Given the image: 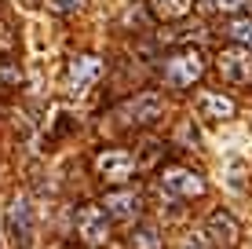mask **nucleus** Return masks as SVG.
I'll list each match as a JSON object with an SVG mask.
<instances>
[{
  "label": "nucleus",
  "mask_w": 252,
  "mask_h": 249,
  "mask_svg": "<svg viewBox=\"0 0 252 249\" xmlns=\"http://www.w3.org/2000/svg\"><path fill=\"white\" fill-rule=\"evenodd\" d=\"M249 0H208V7H216V11H223V15H234V11H241Z\"/></svg>",
  "instance_id": "nucleus-16"
},
{
  "label": "nucleus",
  "mask_w": 252,
  "mask_h": 249,
  "mask_svg": "<svg viewBox=\"0 0 252 249\" xmlns=\"http://www.w3.org/2000/svg\"><path fill=\"white\" fill-rule=\"evenodd\" d=\"M11 224H15V231H22V238L30 235V205H26V202L11 205Z\"/></svg>",
  "instance_id": "nucleus-13"
},
{
  "label": "nucleus",
  "mask_w": 252,
  "mask_h": 249,
  "mask_svg": "<svg viewBox=\"0 0 252 249\" xmlns=\"http://www.w3.org/2000/svg\"><path fill=\"white\" fill-rule=\"evenodd\" d=\"M179 249H212V242H208L205 235H190V238H187V242L179 246Z\"/></svg>",
  "instance_id": "nucleus-18"
},
{
  "label": "nucleus",
  "mask_w": 252,
  "mask_h": 249,
  "mask_svg": "<svg viewBox=\"0 0 252 249\" xmlns=\"http://www.w3.org/2000/svg\"><path fill=\"white\" fill-rule=\"evenodd\" d=\"M95 176L102 183L117 187V183H128L135 176V154L125 150V147H102L95 154Z\"/></svg>",
  "instance_id": "nucleus-2"
},
{
  "label": "nucleus",
  "mask_w": 252,
  "mask_h": 249,
  "mask_svg": "<svg viewBox=\"0 0 252 249\" xmlns=\"http://www.w3.org/2000/svg\"><path fill=\"white\" fill-rule=\"evenodd\" d=\"M81 4H84V0H51V7H55V11H63V15L81 11Z\"/></svg>",
  "instance_id": "nucleus-17"
},
{
  "label": "nucleus",
  "mask_w": 252,
  "mask_h": 249,
  "mask_svg": "<svg viewBox=\"0 0 252 249\" xmlns=\"http://www.w3.org/2000/svg\"><path fill=\"white\" fill-rule=\"evenodd\" d=\"M161 191L172 194V198H201L205 179L187 165H164L161 169Z\"/></svg>",
  "instance_id": "nucleus-4"
},
{
  "label": "nucleus",
  "mask_w": 252,
  "mask_h": 249,
  "mask_svg": "<svg viewBox=\"0 0 252 249\" xmlns=\"http://www.w3.org/2000/svg\"><path fill=\"white\" fill-rule=\"evenodd\" d=\"M201 73H205V55L197 48H179L176 55H168L164 66H161V77H164L168 88H190Z\"/></svg>",
  "instance_id": "nucleus-1"
},
{
  "label": "nucleus",
  "mask_w": 252,
  "mask_h": 249,
  "mask_svg": "<svg viewBox=\"0 0 252 249\" xmlns=\"http://www.w3.org/2000/svg\"><path fill=\"white\" fill-rule=\"evenodd\" d=\"M238 114V103L223 92H201V117L208 121H230Z\"/></svg>",
  "instance_id": "nucleus-10"
},
{
  "label": "nucleus",
  "mask_w": 252,
  "mask_h": 249,
  "mask_svg": "<svg viewBox=\"0 0 252 249\" xmlns=\"http://www.w3.org/2000/svg\"><path fill=\"white\" fill-rule=\"evenodd\" d=\"M77 238L84 246H106L110 242V213L102 205H84L77 213Z\"/></svg>",
  "instance_id": "nucleus-5"
},
{
  "label": "nucleus",
  "mask_w": 252,
  "mask_h": 249,
  "mask_svg": "<svg viewBox=\"0 0 252 249\" xmlns=\"http://www.w3.org/2000/svg\"><path fill=\"white\" fill-rule=\"evenodd\" d=\"M102 205H106V213L117 216V220H135L139 213H143V198H139L135 191H110Z\"/></svg>",
  "instance_id": "nucleus-8"
},
{
  "label": "nucleus",
  "mask_w": 252,
  "mask_h": 249,
  "mask_svg": "<svg viewBox=\"0 0 252 249\" xmlns=\"http://www.w3.org/2000/svg\"><path fill=\"white\" fill-rule=\"evenodd\" d=\"M227 37L234 40V44H241V48L252 51V19H234V22H227Z\"/></svg>",
  "instance_id": "nucleus-12"
},
{
  "label": "nucleus",
  "mask_w": 252,
  "mask_h": 249,
  "mask_svg": "<svg viewBox=\"0 0 252 249\" xmlns=\"http://www.w3.org/2000/svg\"><path fill=\"white\" fill-rule=\"evenodd\" d=\"M150 7H154L158 19L172 22V19H183V15L190 11V0H150Z\"/></svg>",
  "instance_id": "nucleus-11"
},
{
  "label": "nucleus",
  "mask_w": 252,
  "mask_h": 249,
  "mask_svg": "<svg viewBox=\"0 0 252 249\" xmlns=\"http://www.w3.org/2000/svg\"><path fill=\"white\" fill-rule=\"evenodd\" d=\"M117 114L128 128H143V125H150V121L161 117V96L158 92H143V96H135L132 103H125Z\"/></svg>",
  "instance_id": "nucleus-6"
},
{
  "label": "nucleus",
  "mask_w": 252,
  "mask_h": 249,
  "mask_svg": "<svg viewBox=\"0 0 252 249\" xmlns=\"http://www.w3.org/2000/svg\"><path fill=\"white\" fill-rule=\"evenodd\" d=\"M158 246H161V238H158L154 227H143V231L132 235V249H158Z\"/></svg>",
  "instance_id": "nucleus-14"
},
{
  "label": "nucleus",
  "mask_w": 252,
  "mask_h": 249,
  "mask_svg": "<svg viewBox=\"0 0 252 249\" xmlns=\"http://www.w3.org/2000/svg\"><path fill=\"white\" fill-rule=\"evenodd\" d=\"M99 73H102V63L95 55H77L69 63V92H84Z\"/></svg>",
  "instance_id": "nucleus-9"
},
{
  "label": "nucleus",
  "mask_w": 252,
  "mask_h": 249,
  "mask_svg": "<svg viewBox=\"0 0 252 249\" xmlns=\"http://www.w3.org/2000/svg\"><path fill=\"white\" fill-rule=\"evenodd\" d=\"M238 235H241L238 220H234L230 213H223V209H216L212 216H208V224H205V238L212 242V249H234L238 246Z\"/></svg>",
  "instance_id": "nucleus-7"
},
{
  "label": "nucleus",
  "mask_w": 252,
  "mask_h": 249,
  "mask_svg": "<svg viewBox=\"0 0 252 249\" xmlns=\"http://www.w3.org/2000/svg\"><path fill=\"white\" fill-rule=\"evenodd\" d=\"M216 73L227 84H252V51L241 48V44L220 48V55H216Z\"/></svg>",
  "instance_id": "nucleus-3"
},
{
  "label": "nucleus",
  "mask_w": 252,
  "mask_h": 249,
  "mask_svg": "<svg viewBox=\"0 0 252 249\" xmlns=\"http://www.w3.org/2000/svg\"><path fill=\"white\" fill-rule=\"evenodd\" d=\"M19 81H22L19 63H0V88H4V84H19Z\"/></svg>",
  "instance_id": "nucleus-15"
}]
</instances>
